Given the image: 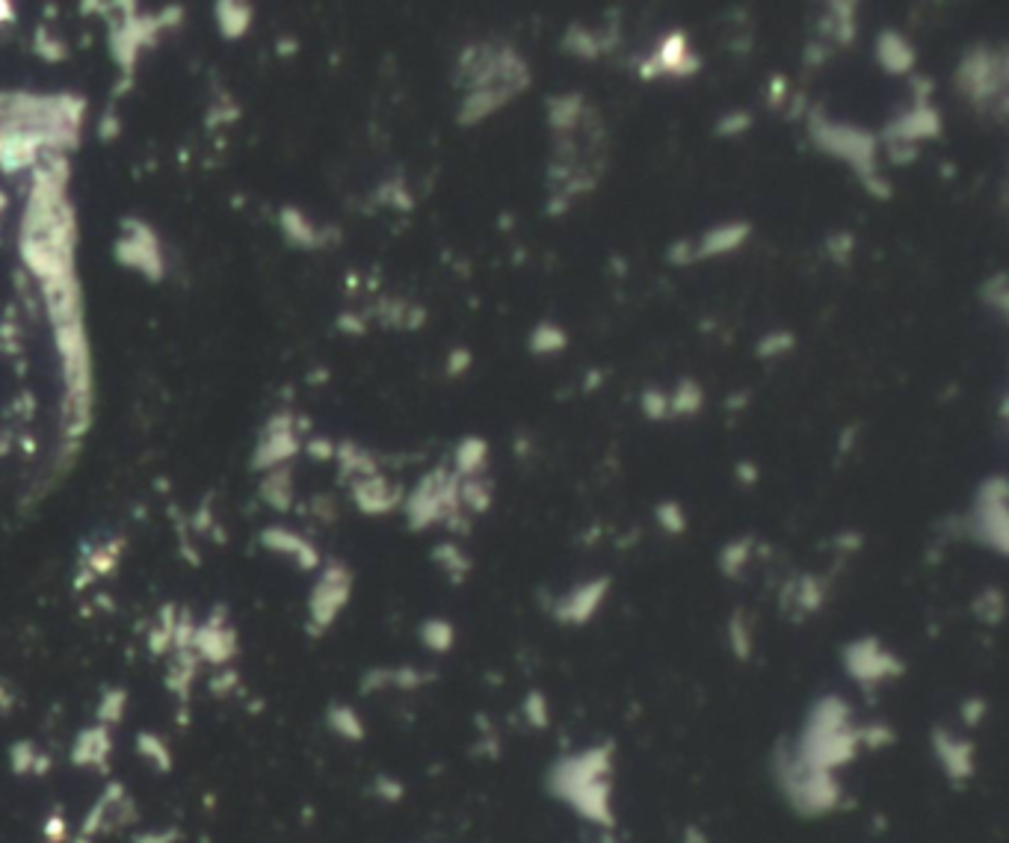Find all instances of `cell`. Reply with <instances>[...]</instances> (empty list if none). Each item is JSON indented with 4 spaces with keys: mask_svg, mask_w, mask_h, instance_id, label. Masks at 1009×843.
<instances>
[{
    "mask_svg": "<svg viewBox=\"0 0 1009 843\" xmlns=\"http://www.w3.org/2000/svg\"><path fill=\"white\" fill-rule=\"evenodd\" d=\"M548 787L583 820L610 829L613 826V755L610 746H589L554 764Z\"/></svg>",
    "mask_w": 1009,
    "mask_h": 843,
    "instance_id": "obj_1",
    "label": "cell"
},
{
    "mask_svg": "<svg viewBox=\"0 0 1009 843\" xmlns=\"http://www.w3.org/2000/svg\"><path fill=\"white\" fill-rule=\"evenodd\" d=\"M791 746L805 764L838 773L844 764H850L859 755L862 728L853 722L850 704L841 696H823L808 710L802 734Z\"/></svg>",
    "mask_w": 1009,
    "mask_h": 843,
    "instance_id": "obj_2",
    "label": "cell"
},
{
    "mask_svg": "<svg viewBox=\"0 0 1009 843\" xmlns=\"http://www.w3.org/2000/svg\"><path fill=\"white\" fill-rule=\"evenodd\" d=\"M953 86H956V95H962L971 107L992 113L995 122H1007V45H989V42L968 45L953 71Z\"/></svg>",
    "mask_w": 1009,
    "mask_h": 843,
    "instance_id": "obj_3",
    "label": "cell"
},
{
    "mask_svg": "<svg viewBox=\"0 0 1009 843\" xmlns=\"http://www.w3.org/2000/svg\"><path fill=\"white\" fill-rule=\"evenodd\" d=\"M530 66L509 42H468L453 63V86L456 89H489V86H512L518 95L530 89Z\"/></svg>",
    "mask_w": 1009,
    "mask_h": 843,
    "instance_id": "obj_4",
    "label": "cell"
},
{
    "mask_svg": "<svg viewBox=\"0 0 1009 843\" xmlns=\"http://www.w3.org/2000/svg\"><path fill=\"white\" fill-rule=\"evenodd\" d=\"M805 134L817 151L847 163L859 184L879 175V140L873 131L853 122H835L820 104H811L805 113Z\"/></svg>",
    "mask_w": 1009,
    "mask_h": 843,
    "instance_id": "obj_5",
    "label": "cell"
},
{
    "mask_svg": "<svg viewBox=\"0 0 1009 843\" xmlns=\"http://www.w3.org/2000/svg\"><path fill=\"white\" fill-rule=\"evenodd\" d=\"M773 770H776V778H779V787H782L785 799L791 802L799 814H805V817L829 814L844 799V787L838 781V773L817 770V767L805 764L793 752L791 743H782L776 749Z\"/></svg>",
    "mask_w": 1009,
    "mask_h": 843,
    "instance_id": "obj_6",
    "label": "cell"
},
{
    "mask_svg": "<svg viewBox=\"0 0 1009 843\" xmlns=\"http://www.w3.org/2000/svg\"><path fill=\"white\" fill-rule=\"evenodd\" d=\"M1009 483L1004 474H992L986 477L977 494L971 500V509L962 521L965 536H971L974 542H980L983 548L995 551L998 557H1007L1009 551Z\"/></svg>",
    "mask_w": 1009,
    "mask_h": 843,
    "instance_id": "obj_7",
    "label": "cell"
},
{
    "mask_svg": "<svg viewBox=\"0 0 1009 843\" xmlns=\"http://www.w3.org/2000/svg\"><path fill=\"white\" fill-rule=\"evenodd\" d=\"M841 663L847 675L865 690H876L888 681H897L906 672L903 660L891 648H885L879 636H859L847 642L841 648Z\"/></svg>",
    "mask_w": 1009,
    "mask_h": 843,
    "instance_id": "obj_8",
    "label": "cell"
},
{
    "mask_svg": "<svg viewBox=\"0 0 1009 843\" xmlns=\"http://www.w3.org/2000/svg\"><path fill=\"white\" fill-rule=\"evenodd\" d=\"M350 592H353V574H350V568L341 565V562L326 565V571L314 583V592H311V601H308L311 628L317 633L326 631L341 616V610L347 607Z\"/></svg>",
    "mask_w": 1009,
    "mask_h": 843,
    "instance_id": "obj_9",
    "label": "cell"
},
{
    "mask_svg": "<svg viewBox=\"0 0 1009 843\" xmlns=\"http://www.w3.org/2000/svg\"><path fill=\"white\" fill-rule=\"evenodd\" d=\"M941 131H944V119H941L936 104H912L909 110H903L891 122H885V128H882V134H876V140H879V145H888V142L921 145V142L938 140Z\"/></svg>",
    "mask_w": 1009,
    "mask_h": 843,
    "instance_id": "obj_10",
    "label": "cell"
},
{
    "mask_svg": "<svg viewBox=\"0 0 1009 843\" xmlns=\"http://www.w3.org/2000/svg\"><path fill=\"white\" fill-rule=\"evenodd\" d=\"M607 592H610V577H592V580L575 583L569 592H563V595L554 601L551 616H554L560 625L580 628V625H586V622L595 619V613L601 610Z\"/></svg>",
    "mask_w": 1009,
    "mask_h": 843,
    "instance_id": "obj_11",
    "label": "cell"
},
{
    "mask_svg": "<svg viewBox=\"0 0 1009 843\" xmlns=\"http://www.w3.org/2000/svg\"><path fill=\"white\" fill-rule=\"evenodd\" d=\"M450 468H433L421 477V483L403 497V512L412 530H430L435 524H444V506H441V486Z\"/></svg>",
    "mask_w": 1009,
    "mask_h": 843,
    "instance_id": "obj_12",
    "label": "cell"
},
{
    "mask_svg": "<svg viewBox=\"0 0 1009 843\" xmlns=\"http://www.w3.org/2000/svg\"><path fill=\"white\" fill-rule=\"evenodd\" d=\"M125 811L137 814L128 790L122 784H107V790L101 793V799H95V805L83 817V823H80V829L74 835V843H92L98 835H104L107 829H113L116 823H125Z\"/></svg>",
    "mask_w": 1009,
    "mask_h": 843,
    "instance_id": "obj_13",
    "label": "cell"
},
{
    "mask_svg": "<svg viewBox=\"0 0 1009 843\" xmlns=\"http://www.w3.org/2000/svg\"><path fill=\"white\" fill-rule=\"evenodd\" d=\"M649 60L654 63V69L660 77H678V80H690L699 71L705 69L702 57L690 51V39L684 30H669L660 36V42L654 45V51L649 54Z\"/></svg>",
    "mask_w": 1009,
    "mask_h": 843,
    "instance_id": "obj_14",
    "label": "cell"
},
{
    "mask_svg": "<svg viewBox=\"0 0 1009 843\" xmlns=\"http://www.w3.org/2000/svg\"><path fill=\"white\" fill-rule=\"evenodd\" d=\"M518 92L512 86H489V89H471L462 95L459 107H456V125L459 128H477L483 125L486 119L498 116L504 110L509 101H515Z\"/></svg>",
    "mask_w": 1009,
    "mask_h": 843,
    "instance_id": "obj_15",
    "label": "cell"
},
{
    "mask_svg": "<svg viewBox=\"0 0 1009 843\" xmlns=\"http://www.w3.org/2000/svg\"><path fill=\"white\" fill-rule=\"evenodd\" d=\"M873 57H876V66L891 74V77H909L915 71V63H918V51L912 45V39L894 27H885L876 33L873 39Z\"/></svg>",
    "mask_w": 1009,
    "mask_h": 843,
    "instance_id": "obj_16",
    "label": "cell"
},
{
    "mask_svg": "<svg viewBox=\"0 0 1009 843\" xmlns=\"http://www.w3.org/2000/svg\"><path fill=\"white\" fill-rule=\"evenodd\" d=\"M859 36V3L856 0H832L817 21V39L838 48H853Z\"/></svg>",
    "mask_w": 1009,
    "mask_h": 843,
    "instance_id": "obj_17",
    "label": "cell"
},
{
    "mask_svg": "<svg viewBox=\"0 0 1009 843\" xmlns=\"http://www.w3.org/2000/svg\"><path fill=\"white\" fill-rule=\"evenodd\" d=\"M933 749L941 773L950 781H968L974 775V743L968 737L941 728L933 734Z\"/></svg>",
    "mask_w": 1009,
    "mask_h": 843,
    "instance_id": "obj_18",
    "label": "cell"
},
{
    "mask_svg": "<svg viewBox=\"0 0 1009 843\" xmlns=\"http://www.w3.org/2000/svg\"><path fill=\"white\" fill-rule=\"evenodd\" d=\"M749 237H752V222H746V219H731V222L711 225L696 240V264L699 261H714L722 255H734Z\"/></svg>",
    "mask_w": 1009,
    "mask_h": 843,
    "instance_id": "obj_19",
    "label": "cell"
},
{
    "mask_svg": "<svg viewBox=\"0 0 1009 843\" xmlns=\"http://www.w3.org/2000/svg\"><path fill=\"white\" fill-rule=\"evenodd\" d=\"M113 755V734L107 725H89L83 728L72 743V764L80 770H101L107 773Z\"/></svg>",
    "mask_w": 1009,
    "mask_h": 843,
    "instance_id": "obj_20",
    "label": "cell"
},
{
    "mask_svg": "<svg viewBox=\"0 0 1009 843\" xmlns=\"http://www.w3.org/2000/svg\"><path fill=\"white\" fill-rule=\"evenodd\" d=\"M826 604V583L817 574H799L785 583L782 589V607L793 610V619H805Z\"/></svg>",
    "mask_w": 1009,
    "mask_h": 843,
    "instance_id": "obj_21",
    "label": "cell"
},
{
    "mask_svg": "<svg viewBox=\"0 0 1009 843\" xmlns=\"http://www.w3.org/2000/svg\"><path fill=\"white\" fill-rule=\"evenodd\" d=\"M586 116V98L583 92H560L545 98V122L554 137L575 134Z\"/></svg>",
    "mask_w": 1009,
    "mask_h": 843,
    "instance_id": "obj_22",
    "label": "cell"
},
{
    "mask_svg": "<svg viewBox=\"0 0 1009 843\" xmlns=\"http://www.w3.org/2000/svg\"><path fill=\"white\" fill-rule=\"evenodd\" d=\"M353 497H356V503H359V509L364 515H385V512L403 506V492L394 483H388L385 477H379V474L356 480Z\"/></svg>",
    "mask_w": 1009,
    "mask_h": 843,
    "instance_id": "obj_23",
    "label": "cell"
},
{
    "mask_svg": "<svg viewBox=\"0 0 1009 843\" xmlns=\"http://www.w3.org/2000/svg\"><path fill=\"white\" fill-rule=\"evenodd\" d=\"M489 441L483 435H462L459 444L453 447V474H459L462 480L471 477H486L489 468Z\"/></svg>",
    "mask_w": 1009,
    "mask_h": 843,
    "instance_id": "obj_24",
    "label": "cell"
},
{
    "mask_svg": "<svg viewBox=\"0 0 1009 843\" xmlns=\"http://www.w3.org/2000/svg\"><path fill=\"white\" fill-rule=\"evenodd\" d=\"M427 681H433V672H418L412 666L403 669H376L364 678V693H376V690H418Z\"/></svg>",
    "mask_w": 1009,
    "mask_h": 843,
    "instance_id": "obj_25",
    "label": "cell"
},
{
    "mask_svg": "<svg viewBox=\"0 0 1009 843\" xmlns=\"http://www.w3.org/2000/svg\"><path fill=\"white\" fill-rule=\"evenodd\" d=\"M705 409V388L693 376H681L669 391V415L672 418H696Z\"/></svg>",
    "mask_w": 1009,
    "mask_h": 843,
    "instance_id": "obj_26",
    "label": "cell"
},
{
    "mask_svg": "<svg viewBox=\"0 0 1009 843\" xmlns=\"http://www.w3.org/2000/svg\"><path fill=\"white\" fill-rule=\"evenodd\" d=\"M566 350H569V332L554 320H539L527 335V352L536 358H548Z\"/></svg>",
    "mask_w": 1009,
    "mask_h": 843,
    "instance_id": "obj_27",
    "label": "cell"
},
{
    "mask_svg": "<svg viewBox=\"0 0 1009 843\" xmlns=\"http://www.w3.org/2000/svg\"><path fill=\"white\" fill-rule=\"evenodd\" d=\"M560 48L575 57V60H583V63H595L604 51H601V42H598V30L580 24V21H572L560 39Z\"/></svg>",
    "mask_w": 1009,
    "mask_h": 843,
    "instance_id": "obj_28",
    "label": "cell"
},
{
    "mask_svg": "<svg viewBox=\"0 0 1009 843\" xmlns=\"http://www.w3.org/2000/svg\"><path fill=\"white\" fill-rule=\"evenodd\" d=\"M326 725L341 740H350V743L364 740V722H361V716L350 704H332L326 710Z\"/></svg>",
    "mask_w": 1009,
    "mask_h": 843,
    "instance_id": "obj_29",
    "label": "cell"
},
{
    "mask_svg": "<svg viewBox=\"0 0 1009 843\" xmlns=\"http://www.w3.org/2000/svg\"><path fill=\"white\" fill-rule=\"evenodd\" d=\"M9 767H12V773L15 775H42L48 767H51V761H48V755H42L30 740H18V743L9 749Z\"/></svg>",
    "mask_w": 1009,
    "mask_h": 843,
    "instance_id": "obj_30",
    "label": "cell"
},
{
    "mask_svg": "<svg viewBox=\"0 0 1009 843\" xmlns=\"http://www.w3.org/2000/svg\"><path fill=\"white\" fill-rule=\"evenodd\" d=\"M267 545L276 548V551H282V554H288V557H293L302 568H314V565H317V551H314L305 539H299L296 533L270 530V533H267Z\"/></svg>",
    "mask_w": 1009,
    "mask_h": 843,
    "instance_id": "obj_31",
    "label": "cell"
},
{
    "mask_svg": "<svg viewBox=\"0 0 1009 843\" xmlns=\"http://www.w3.org/2000/svg\"><path fill=\"white\" fill-rule=\"evenodd\" d=\"M137 755L143 758L148 767H154L157 773H166L172 767V749L154 731H140L137 734Z\"/></svg>",
    "mask_w": 1009,
    "mask_h": 843,
    "instance_id": "obj_32",
    "label": "cell"
},
{
    "mask_svg": "<svg viewBox=\"0 0 1009 843\" xmlns=\"http://www.w3.org/2000/svg\"><path fill=\"white\" fill-rule=\"evenodd\" d=\"M196 648L202 651V657L225 663L234 654V633L225 628H202L196 633Z\"/></svg>",
    "mask_w": 1009,
    "mask_h": 843,
    "instance_id": "obj_33",
    "label": "cell"
},
{
    "mask_svg": "<svg viewBox=\"0 0 1009 843\" xmlns=\"http://www.w3.org/2000/svg\"><path fill=\"white\" fill-rule=\"evenodd\" d=\"M749 560H752V539L740 536V539H731L728 545H722L717 562H720V571L728 580H737L746 571Z\"/></svg>",
    "mask_w": 1009,
    "mask_h": 843,
    "instance_id": "obj_34",
    "label": "cell"
},
{
    "mask_svg": "<svg viewBox=\"0 0 1009 843\" xmlns=\"http://www.w3.org/2000/svg\"><path fill=\"white\" fill-rule=\"evenodd\" d=\"M725 639H728V648L737 660H749L752 657V625L746 619L743 610H734L725 622Z\"/></svg>",
    "mask_w": 1009,
    "mask_h": 843,
    "instance_id": "obj_35",
    "label": "cell"
},
{
    "mask_svg": "<svg viewBox=\"0 0 1009 843\" xmlns=\"http://www.w3.org/2000/svg\"><path fill=\"white\" fill-rule=\"evenodd\" d=\"M495 503V492H492V480L486 477H471L462 480V509L471 515H486Z\"/></svg>",
    "mask_w": 1009,
    "mask_h": 843,
    "instance_id": "obj_36",
    "label": "cell"
},
{
    "mask_svg": "<svg viewBox=\"0 0 1009 843\" xmlns=\"http://www.w3.org/2000/svg\"><path fill=\"white\" fill-rule=\"evenodd\" d=\"M433 560L438 562V565H441V571L450 577V583H462V580H465V574L471 571V560H468V554H465L459 545H453V542L435 545Z\"/></svg>",
    "mask_w": 1009,
    "mask_h": 843,
    "instance_id": "obj_37",
    "label": "cell"
},
{
    "mask_svg": "<svg viewBox=\"0 0 1009 843\" xmlns=\"http://www.w3.org/2000/svg\"><path fill=\"white\" fill-rule=\"evenodd\" d=\"M971 610H974V616L983 622V625H1001V619H1004V610H1007V601H1004V592L998 589V586H986V589H980V595L974 598V604H971Z\"/></svg>",
    "mask_w": 1009,
    "mask_h": 843,
    "instance_id": "obj_38",
    "label": "cell"
},
{
    "mask_svg": "<svg viewBox=\"0 0 1009 843\" xmlns=\"http://www.w3.org/2000/svg\"><path fill=\"white\" fill-rule=\"evenodd\" d=\"M796 350V332L791 329H773L755 341V358L758 361H776L782 355Z\"/></svg>",
    "mask_w": 1009,
    "mask_h": 843,
    "instance_id": "obj_39",
    "label": "cell"
},
{
    "mask_svg": "<svg viewBox=\"0 0 1009 843\" xmlns=\"http://www.w3.org/2000/svg\"><path fill=\"white\" fill-rule=\"evenodd\" d=\"M980 302L986 308H992L998 317H1007L1009 314V279L1004 270L992 273L989 279L980 284Z\"/></svg>",
    "mask_w": 1009,
    "mask_h": 843,
    "instance_id": "obj_40",
    "label": "cell"
},
{
    "mask_svg": "<svg viewBox=\"0 0 1009 843\" xmlns=\"http://www.w3.org/2000/svg\"><path fill=\"white\" fill-rule=\"evenodd\" d=\"M418 633H421V642L430 648V651H435V654H447L453 645H456V628L447 622V619H427L421 628H418Z\"/></svg>",
    "mask_w": 1009,
    "mask_h": 843,
    "instance_id": "obj_41",
    "label": "cell"
},
{
    "mask_svg": "<svg viewBox=\"0 0 1009 843\" xmlns=\"http://www.w3.org/2000/svg\"><path fill=\"white\" fill-rule=\"evenodd\" d=\"M823 252H826V258H829L835 267H850V264H853V255H856V234L847 231V228L826 234V240H823Z\"/></svg>",
    "mask_w": 1009,
    "mask_h": 843,
    "instance_id": "obj_42",
    "label": "cell"
},
{
    "mask_svg": "<svg viewBox=\"0 0 1009 843\" xmlns=\"http://www.w3.org/2000/svg\"><path fill=\"white\" fill-rule=\"evenodd\" d=\"M654 521L669 536H681L687 530V512L678 500H660L654 506Z\"/></svg>",
    "mask_w": 1009,
    "mask_h": 843,
    "instance_id": "obj_43",
    "label": "cell"
},
{
    "mask_svg": "<svg viewBox=\"0 0 1009 843\" xmlns=\"http://www.w3.org/2000/svg\"><path fill=\"white\" fill-rule=\"evenodd\" d=\"M752 125H755V116H752L749 110H743V107H734V110L722 113L720 119H717L714 134H717L720 140H737V137H743Z\"/></svg>",
    "mask_w": 1009,
    "mask_h": 843,
    "instance_id": "obj_44",
    "label": "cell"
},
{
    "mask_svg": "<svg viewBox=\"0 0 1009 843\" xmlns=\"http://www.w3.org/2000/svg\"><path fill=\"white\" fill-rule=\"evenodd\" d=\"M640 412H643L646 421L654 423L669 421V418H672V415H669V391H663V388H657V385H646V388L640 391Z\"/></svg>",
    "mask_w": 1009,
    "mask_h": 843,
    "instance_id": "obj_45",
    "label": "cell"
},
{
    "mask_svg": "<svg viewBox=\"0 0 1009 843\" xmlns=\"http://www.w3.org/2000/svg\"><path fill=\"white\" fill-rule=\"evenodd\" d=\"M125 704H128V696L125 690H107L98 702V725H107L113 728L122 716H125Z\"/></svg>",
    "mask_w": 1009,
    "mask_h": 843,
    "instance_id": "obj_46",
    "label": "cell"
},
{
    "mask_svg": "<svg viewBox=\"0 0 1009 843\" xmlns=\"http://www.w3.org/2000/svg\"><path fill=\"white\" fill-rule=\"evenodd\" d=\"M791 92L793 89L788 74L776 71V74L767 77V107L770 110H785V104L791 101Z\"/></svg>",
    "mask_w": 1009,
    "mask_h": 843,
    "instance_id": "obj_47",
    "label": "cell"
},
{
    "mask_svg": "<svg viewBox=\"0 0 1009 843\" xmlns=\"http://www.w3.org/2000/svg\"><path fill=\"white\" fill-rule=\"evenodd\" d=\"M666 264H669V267H690V264H696V240L681 237V240L669 243V249H666Z\"/></svg>",
    "mask_w": 1009,
    "mask_h": 843,
    "instance_id": "obj_48",
    "label": "cell"
},
{
    "mask_svg": "<svg viewBox=\"0 0 1009 843\" xmlns=\"http://www.w3.org/2000/svg\"><path fill=\"white\" fill-rule=\"evenodd\" d=\"M471 367H474V352L468 350V347H453V350L447 352L444 373H447L450 379H459V376H465Z\"/></svg>",
    "mask_w": 1009,
    "mask_h": 843,
    "instance_id": "obj_49",
    "label": "cell"
},
{
    "mask_svg": "<svg viewBox=\"0 0 1009 843\" xmlns=\"http://www.w3.org/2000/svg\"><path fill=\"white\" fill-rule=\"evenodd\" d=\"M829 57H832V45L820 42L817 36L808 39L805 48H802V63H805V69H823V66L829 63Z\"/></svg>",
    "mask_w": 1009,
    "mask_h": 843,
    "instance_id": "obj_50",
    "label": "cell"
},
{
    "mask_svg": "<svg viewBox=\"0 0 1009 843\" xmlns=\"http://www.w3.org/2000/svg\"><path fill=\"white\" fill-rule=\"evenodd\" d=\"M885 151H888L891 166H897V169H906V166L918 163V157H921V148L918 145H906V142H888Z\"/></svg>",
    "mask_w": 1009,
    "mask_h": 843,
    "instance_id": "obj_51",
    "label": "cell"
},
{
    "mask_svg": "<svg viewBox=\"0 0 1009 843\" xmlns=\"http://www.w3.org/2000/svg\"><path fill=\"white\" fill-rule=\"evenodd\" d=\"M909 89L915 104H933L936 95V80L930 74H909Z\"/></svg>",
    "mask_w": 1009,
    "mask_h": 843,
    "instance_id": "obj_52",
    "label": "cell"
},
{
    "mask_svg": "<svg viewBox=\"0 0 1009 843\" xmlns=\"http://www.w3.org/2000/svg\"><path fill=\"white\" fill-rule=\"evenodd\" d=\"M45 841L48 843L72 841V832H69V823H66V814H63V811H54V814L45 820Z\"/></svg>",
    "mask_w": 1009,
    "mask_h": 843,
    "instance_id": "obj_53",
    "label": "cell"
},
{
    "mask_svg": "<svg viewBox=\"0 0 1009 843\" xmlns=\"http://www.w3.org/2000/svg\"><path fill=\"white\" fill-rule=\"evenodd\" d=\"M862 190H865L870 199H876V202H891V199H894V184H891L882 172L873 175V178H867V181H862Z\"/></svg>",
    "mask_w": 1009,
    "mask_h": 843,
    "instance_id": "obj_54",
    "label": "cell"
},
{
    "mask_svg": "<svg viewBox=\"0 0 1009 843\" xmlns=\"http://www.w3.org/2000/svg\"><path fill=\"white\" fill-rule=\"evenodd\" d=\"M524 713H527L530 722L545 725V722H548V704H545V696H542V693H530L527 702H524Z\"/></svg>",
    "mask_w": 1009,
    "mask_h": 843,
    "instance_id": "obj_55",
    "label": "cell"
},
{
    "mask_svg": "<svg viewBox=\"0 0 1009 843\" xmlns=\"http://www.w3.org/2000/svg\"><path fill=\"white\" fill-rule=\"evenodd\" d=\"M808 95L799 89V92H791V101L785 104V119L788 122H793V119H805V113H808Z\"/></svg>",
    "mask_w": 1009,
    "mask_h": 843,
    "instance_id": "obj_56",
    "label": "cell"
},
{
    "mask_svg": "<svg viewBox=\"0 0 1009 843\" xmlns=\"http://www.w3.org/2000/svg\"><path fill=\"white\" fill-rule=\"evenodd\" d=\"M734 477H737L743 486H755V483L761 480V471H758V465H755L752 459H740V462L734 465Z\"/></svg>",
    "mask_w": 1009,
    "mask_h": 843,
    "instance_id": "obj_57",
    "label": "cell"
},
{
    "mask_svg": "<svg viewBox=\"0 0 1009 843\" xmlns=\"http://www.w3.org/2000/svg\"><path fill=\"white\" fill-rule=\"evenodd\" d=\"M749 403H752V391H749V388H737L734 394L725 397V409L734 412V415L743 412V409H749Z\"/></svg>",
    "mask_w": 1009,
    "mask_h": 843,
    "instance_id": "obj_58",
    "label": "cell"
},
{
    "mask_svg": "<svg viewBox=\"0 0 1009 843\" xmlns=\"http://www.w3.org/2000/svg\"><path fill=\"white\" fill-rule=\"evenodd\" d=\"M962 716H965V722L977 725V722L986 716V702H983V699H968V702H965V713H962Z\"/></svg>",
    "mask_w": 1009,
    "mask_h": 843,
    "instance_id": "obj_59",
    "label": "cell"
},
{
    "mask_svg": "<svg viewBox=\"0 0 1009 843\" xmlns=\"http://www.w3.org/2000/svg\"><path fill=\"white\" fill-rule=\"evenodd\" d=\"M604 379H607V373H604L601 367H589V373H586V379H583V394H592V391H598Z\"/></svg>",
    "mask_w": 1009,
    "mask_h": 843,
    "instance_id": "obj_60",
    "label": "cell"
},
{
    "mask_svg": "<svg viewBox=\"0 0 1009 843\" xmlns=\"http://www.w3.org/2000/svg\"><path fill=\"white\" fill-rule=\"evenodd\" d=\"M856 435H859V423L847 426V429L838 435V453H850V450H853V444H856Z\"/></svg>",
    "mask_w": 1009,
    "mask_h": 843,
    "instance_id": "obj_61",
    "label": "cell"
},
{
    "mask_svg": "<svg viewBox=\"0 0 1009 843\" xmlns=\"http://www.w3.org/2000/svg\"><path fill=\"white\" fill-rule=\"evenodd\" d=\"M835 542H838V548H844V551H859V548H862V536L853 533V530H850V533H841Z\"/></svg>",
    "mask_w": 1009,
    "mask_h": 843,
    "instance_id": "obj_62",
    "label": "cell"
},
{
    "mask_svg": "<svg viewBox=\"0 0 1009 843\" xmlns=\"http://www.w3.org/2000/svg\"><path fill=\"white\" fill-rule=\"evenodd\" d=\"M137 843H169V832H151V835H145V838H137Z\"/></svg>",
    "mask_w": 1009,
    "mask_h": 843,
    "instance_id": "obj_63",
    "label": "cell"
},
{
    "mask_svg": "<svg viewBox=\"0 0 1009 843\" xmlns=\"http://www.w3.org/2000/svg\"><path fill=\"white\" fill-rule=\"evenodd\" d=\"M601 843H616V841H610V838H604V841H601Z\"/></svg>",
    "mask_w": 1009,
    "mask_h": 843,
    "instance_id": "obj_64",
    "label": "cell"
}]
</instances>
